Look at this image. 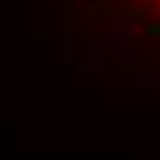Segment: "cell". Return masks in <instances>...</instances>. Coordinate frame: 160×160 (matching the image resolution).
I'll return each instance as SVG.
<instances>
[{
    "instance_id": "1",
    "label": "cell",
    "mask_w": 160,
    "mask_h": 160,
    "mask_svg": "<svg viewBox=\"0 0 160 160\" xmlns=\"http://www.w3.org/2000/svg\"><path fill=\"white\" fill-rule=\"evenodd\" d=\"M119 8L130 11L134 19H145V22L160 26V0H119Z\"/></svg>"
}]
</instances>
